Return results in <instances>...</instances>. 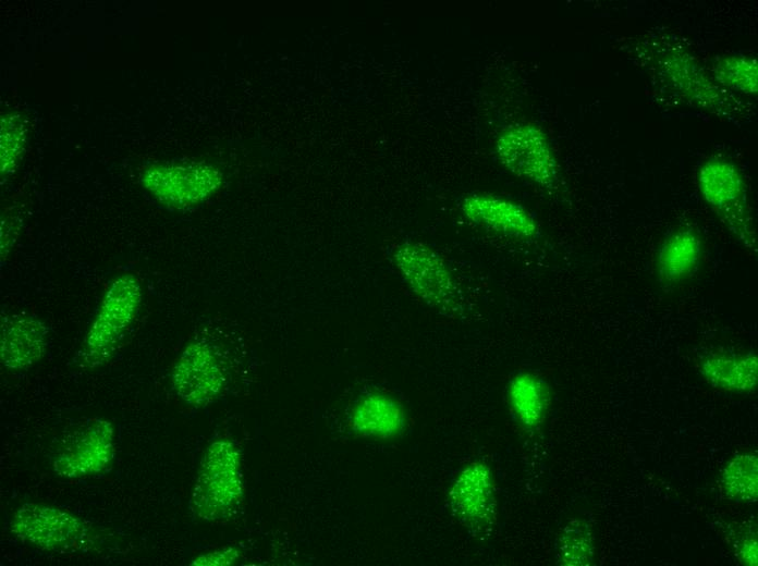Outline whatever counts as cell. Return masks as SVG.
<instances>
[{
    "label": "cell",
    "instance_id": "277c9868",
    "mask_svg": "<svg viewBox=\"0 0 758 566\" xmlns=\"http://www.w3.org/2000/svg\"><path fill=\"white\" fill-rule=\"evenodd\" d=\"M390 258L407 287L423 303L443 313L461 310L459 285L444 259L432 248L405 241L393 247Z\"/></svg>",
    "mask_w": 758,
    "mask_h": 566
},
{
    "label": "cell",
    "instance_id": "52a82bcc",
    "mask_svg": "<svg viewBox=\"0 0 758 566\" xmlns=\"http://www.w3.org/2000/svg\"><path fill=\"white\" fill-rule=\"evenodd\" d=\"M10 530L27 544L60 553L77 551L88 537V528L80 517L37 503L20 506L13 514Z\"/></svg>",
    "mask_w": 758,
    "mask_h": 566
},
{
    "label": "cell",
    "instance_id": "ac0fdd59",
    "mask_svg": "<svg viewBox=\"0 0 758 566\" xmlns=\"http://www.w3.org/2000/svg\"><path fill=\"white\" fill-rule=\"evenodd\" d=\"M712 78L725 90L754 96L758 93V62L749 54L732 53L712 63Z\"/></svg>",
    "mask_w": 758,
    "mask_h": 566
},
{
    "label": "cell",
    "instance_id": "5bb4252c",
    "mask_svg": "<svg viewBox=\"0 0 758 566\" xmlns=\"http://www.w3.org/2000/svg\"><path fill=\"white\" fill-rule=\"evenodd\" d=\"M704 253L702 239L692 226H680L660 242L655 268L659 281L674 286L690 278L699 269Z\"/></svg>",
    "mask_w": 758,
    "mask_h": 566
},
{
    "label": "cell",
    "instance_id": "603a6c76",
    "mask_svg": "<svg viewBox=\"0 0 758 566\" xmlns=\"http://www.w3.org/2000/svg\"><path fill=\"white\" fill-rule=\"evenodd\" d=\"M738 554L745 564H757V543L753 538L743 540L738 546Z\"/></svg>",
    "mask_w": 758,
    "mask_h": 566
},
{
    "label": "cell",
    "instance_id": "3957f363",
    "mask_svg": "<svg viewBox=\"0 0 758 566\" xmlns=\"http://www.w3.org/2000/svg\"><path fill=\"white\" fill-rule=\"evenodd\" d=\"M142 296L140 282L133 274L110 283L78 352L81 366L96 368L114 354L138 312Z\"/></svg>",
    "mask_w": 758,
    "mask_h": 566
},
{
    "label": "cell",
    "instance_id": "7c38bea8",
    "mask_svg": "<svg viewBox=\"0 0 758 566\" xmlns=\"http://www.w3.org/2000/svg\"><path fill=\"white\" fill-rule=\"evenodd\" d=\"M461 209L469 221L505 236L530 239L539 233L526 208L500 196L469 194L463 198Z\"/></svg>",
    "mask_w": 758,
    "mask_h": 566
},
{
    "label": "cell",
    "instance_id": "2e32d148",
    "mask_svg": "<svg viewBox=\"0 0 758 566\" xmlns=\"http://www.w3.org/2000/svg\"><path fill=\"white\" fill-rule=\"evenodd\" d=\"M405 421L401 404L380 392L360 396L350 418L351 428L356 434L374 439L398 436L404 430Z\"/></svg>",
    "mask_w": 758,
    "mask_h": 566
},
{
    "label": "cell",
    "instance_id": "d6986e66",
    "mask_svg": "<svg viewBox=\"0 0 758 566\" xmlns=\"http://www.w3.org/2000/svg\"><path fill=\"white\" fill-rule=\"evenodd\" d=\"M594 554L595 545L590 525L582 519L568 521L558 538V563L568 566L588 565Z\"/></svg>",
    "mask_w": 758,
    "mask_h": 566
},
{
    "label": "cell",
    "instance_id": "ba28073f",
    "mask_svg": "<svg viewBox=\"0 0 758 566\" xmlns=\"http://www.w3.org/2000/svg\"><path fill=\"white\" fill-rule=\"evenodd\" d=\"M658 74L681 97L709 112L730 115L735 109V98L726 94L709 76L696 59L685 49L669 46L656 57Z\"/></svg>",
    "mask_w": 758,
    "mask_h": 566
},
{
    "label": "cell",
    "instance_id": "e0dca14e",
    "mask_svg": "<svg viewBox=\"0 0 758 566\" xmlns=\"http://www.w3.org/2000/svg\"><path fill=\"white\" fill-rule=\"evenodd\" d=\"M506 399L516 422L527 431H536L548 415L550 387L538 374L522 371L509 381Z\"/></svg>",
    "mask_w": 758,
    "mask_h": 566
},
{
    "label": "cell",
    "instance_id": "8992f818",
    "mask_svg": "<svg viewBox=\"0 0 758 566\" xmlns=\"http://www.w3.org/2000/svg\"><path fill=\"white\" fill-rule=\"evenodd\" d=\"M498 159L514 175L552 189L560 180V168L543 131L530 123L506 127L496 144Z\"/></svg>",
    "mask_w": 758,
    "mask_h": 566
},
{
    "label": "cell",
    "instance_id": "8fae6325",
    "mask_svg": "<svg viewBox=\"0 0 758 566\" xmlns=\"http://www.w3.org/2000/svg\"><path fill=\"white\" fill-rule=\"evenodd\" d=\"M448 504L470 533H487L497 518L494 478L489 465L480 460L465 464L450 483Z\"/></svg>",
    "mask_w": 758,
    "mask_h": 566
},
{
    "label": "cell",
    "instance_id": "44dd1931",
    "mask_svg": "<svg viewBox=\"0 0 758 566\" xmlns=\"http://www.w3.org/2000/svg\"><path fill=\"white\" fill-rule=\"evenodd\" d=\"M24 145V130L16 114H7L1 121V175L12 174L20 161Z\"/></svg>",
    "mask_w": 758,
    "mask_h": 566
},
{
    "label": "cell",
    "instance_id": "5b68a950",
    "mask_svg": "<svg viewBox=\"0 0 758 566\" xmlns=\"http://www.w3.org/2000/svg\"><path fill=\"white\" fill-rule=\"evenodd\" d=\"M222 172L205 162H164L148 167L140 175L144 188L162 206L188 210L216 194Z\"/></svg>",
    "mask_w": 758,
    "mask_h": 566
},
{
    "label": "cell",
    "instance_id": "4fadbf2b",
    "mask_svg": "<svg viewBox=\"0 0 758 566\" xmlns=\"http://www.w3.org/2000/svg\"><path fill=\"white\" fill-rule=\"evenodd\" d=\"M49 331L34 316L14 315L1 323L0 358L9 370H27L45 355Z\"/></svg>",
    "mask_w": 758,
    "mask_h": 566
},
{
    "label": "cell",
    "instance_id": "ffe728a7",
    "mask_svg": "<svg viewBox=\"0 0 758 566\" xmlns=\"http://www.w3.org/2000/svg\"><path fill=\"white\" fill-rule=\"evenodd\" d=\"M722 487L728 496L741 502L757 497V458L753 454L733 457L722 473Z\"/></svg>",
    "mask_w": 758,
    "mask_h": 566
},
{
    "label": "cell",
    "instance_id": "7402d4cb",
    "mask_svg": "<svg viewBox=\"0 0 758 566\" xmlns=\"http://www.w3.org/2000/svg\"><path fill=\"white\" fill-rule=\"evenodd\" d=\"M240 556V551L235 547H228L219 551L208 552L194 558L191 565L223 566L234 563Z\"/></svg>",
    "mask_w": 758,
    "mask_h": 566
},
{
    "label": "cell",
    "instance_id": "9c48e42d",
    "mask_svg": "<svg viewBox=\"0 0 758 566\" xmlns=\"http://www.w3.org/2000/svg\"><path fill=\"white\" fill-rule=\"evenodd\" d=\"M171 381L176 395L188 405L215 402L228 381L219 348L206 340L190 343L173 366Z\"/></svg>",
    "mask_w": 758,
    "mask_h": 566
},
{
    "label": "cell",
    "instance_id": "9a60e30c",
    "mask_svg": "<svg viewBox=\"0 0 758 566\" xmlns=\"http://www.w3.org/2000/svg\"><path fill=\"white\" fill-rule=\"evenodd\" d=\"M699 371L704 380L716 389L748 393L757 386L758 360L753 352L716 349L701 358Z\"/></svg>",
    "mask_w": 758,
    "mask_h": 566
},
{
    "label": "cell",
    "instance_id": "7a4b0ae2",
    "mask_svg": "<svg viewBox=\"0 0 758 566\" xmlns=\"http://www.w3.org/2000/svg\"><path fill=\"white\" fill-rule=\"evenodd\" d=\"M699 195L729 233L747 249H755L757 237L742 170L732 160L713 156L696 173Z\"/></svg>",
    "mask_w": 758,
    "mask_h": 566
},
{
    "label": "cell",
    "instance_id": "30bf717a",
    "mask_svg": "<svg viewBox=\"0 0 758 566\" xmlns=\"http://www.w3.org/2000/svg\"><path fill=\"white\" fill-rule=\"evenodd\" d=\"M114 453L111 422L94 418L77 426L60 443L52 459L53 471L66 479H81L103 472Z\"/></svg>",
    "mask_w": 758,
    "mask_h": 566
},
{
    "label": "cell",
    "instance_id": "6da1fadb",
    "mask_svg": "<svg viewBox=\"0 0 758 566\" xmlns=\"http://www.w3.org/2000/svg\"><path fill=\"white\" fill-rule=\"evenodd\" d=\"M243 495V472L237 446L229 440L212 442L199 464L190 501L191 512L203 520H225L237 513Z\"/></svg>",
    "mask_w": 758,
    "mask_h": 566
}]
</instances>
